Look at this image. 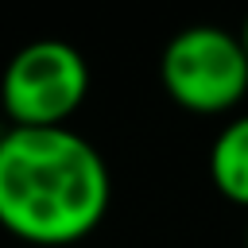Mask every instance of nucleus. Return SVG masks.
I'll return each instance as SVG.
<instances>
[{
	"label": "nucleus",
	"mask_w": 248,
	"mask_h": 248,
	"mask_svg": "<svg viewBox=\"0 0 248 248\" xmlns=\"http://www.w3.org/2000/svg\"><path fill=\"white\" fill-rule=\"evenodd\" d=\"M209 182L213 190L248 209V112L232 116L209 143Z\"/></svg>",
	"instance_id": "20e7f679"
},
{
	"label": "nucleus",
	"mask_w": 248,
	"mask_h": 248,
	"mask_svg": "<svg viewBox=\"0 0 248 248\" xmlns=\"http://www.w3.org/2000/svg\"><path fill=\"white\" fill-rule=\"evenodd\" d=\"M105 155L74 128H8L0 140V229L27 244L85 240L108 213Z\"/></svg>",
	"instance_id": "f257e3e1"
},
{
	"label": "nucleus",
	"mask_w": 248,
	"mask_h": 248,
	"mask_svg": "<svg viewBox=\"0 0 248 248\" xmlns=\"http://www.w3.org/2000/svg\"><path fill=\"white\" fill-rule=\"evenodd\" d=\"M89 93V62L62 39L19 46L0 74V108L12 128H66Z\"/></svg>",
	"instance_id": "7ed1b4c3"
},
{
	"label": "nucleus",
	"mask_w": 248,
	"mask_h": 248,
	"mask_svg": "<svg viewBox=\"0 0 248 248\" xmlns=\"http://www.w3.org/2000/svg\"><path fill=\"white\" fill-rule=\"evenodd\" d=\"M244 248H248V225H244Z\"/></svg>",
	"instance_id": "423d86ee"
},
{
	"label": "nucleus",
	"mask_w": 248,
	"mask_h": 248,
	"mask_svg": "<svg viewBox=\"0 0 248 248\" xmlns=\"http://www.w3.org/2000/svg\"><path fill=\"white\" fill-rule=\"evenodd\" d=\"M236 39H240V46H244V54H248V16H244V23H240V31H236Z\"/></svg>",
	"instance_id": "39448f33"
},
{
	"label": "nucleus",
	"mask_w": 248,
	"mask_h": 248,
	"mask_svg": "<svg viewBox=\"0 0 248 248\" xmlns=\"http://www.w3.org/2000/svg\"><path fill=\"white\" fill-rule=\"evenodd\" d=\"M159 81L167 97L198 116H221L248 93V54L236 31L217 23L182 27L159 54Z\"/></svg>",
	"instance_id": "f03ea898"
}]
</instances>
